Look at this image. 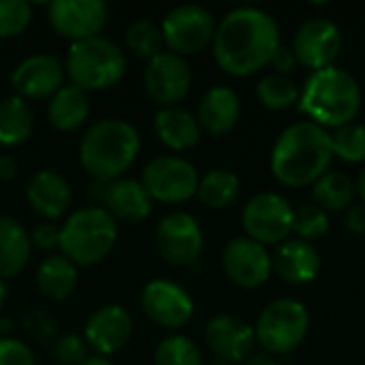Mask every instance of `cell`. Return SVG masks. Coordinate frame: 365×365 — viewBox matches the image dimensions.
Wrapping results in <instances>:
<instances>
[{"mask_svg": "<svg viewBox=\"0 0 365 365\" xmlns=\"http://www.w3.org/2000/svg\"><path fill=\"white\" fill-rule=\"evenodd\" d=\"M216 64L235 77H248L269 64L274 51L282 45L276 19L257 6H237L216 26L214 34Z\"/></svg>", "mask_w": 365, "mask_h": 365, "instance_id": "cell-1", "label": "cell"}, {"mask_svg": "<svg viewBox=\"0 0 365 365\" xmlns=\"http://www.w3.org/2000/svg\"><path fill=\"white\" fill-rule=\"evenodd\" d=\"M334 160L331 135L319 124L304 120L295 122L280 133L272 150V173L289 186L302 188L314 184Z\"/></svg>", "mask_w": 365, "mask_h": 365, "instance_id": "cell-2", "label": "cell"}, {"mask_svg": "<svg viewBox=\"0 0 365 365\" xmlns=\"http://www.w3.org/2000/svg\"><path fill=\"white\" fill-rule=\"evenodd\" d=\"M141 148L139 130L120 118L92 124L79 143V163L94 182L120 180L135 163Z\"/></svg>", "mask_w": 365, "mask_h": 365, "instance_id": "cell-3", "label": "cell"}, {"mask_svg": "<svg viewBox=\"0 0 365 365\" xmlns=\"http://www.w3.org/2000/svg\"><path fill=\"white\" fill-rule=\"evenodd\" d=\"M359 107L361 88L357 79L338 66L314 71L299 92V109L325 130L351 124Z\"/></svg>", "mask_w": 365, "mask_h": 365, "instance_id": "cell-4", "label": "cell"}, {"mask_svg": "<svg viewBox=\"0 0 365 365\" xmlns=\"http://www.w3.org/2000/svg\"><path fill=\"white\" fill-rule=\"evenodd\" d=\"M115 242L118 222L98 205L81 207L60 225V255L75 265L101 263L111 255Z\"/></svg>", "mask_w": 365, "mask_h": 365, "instance_id": "cell-5", "label": "cell"}, {"mask_svg": "<svg viewBox=\"0 0 365 365\" xmlns=\"http://www.w3.org/2000/svg\"><path fill=\"white\" fill-rule=\"evenodd\" d=\"M64 71L73 86L83 92L105 90L115 86L126 71L124 51L105 36H92L86 41L71 43Z\"/></svg>", "mask_w": 365, "mask_h": 365, "instance_id": "cell-6", "label": "cell"}, {"mask_svg": "<svg viewBox=\"0 0 365 365\" xmlns=\"http://www.w3.org/2000/svg\"><path fill=\"white\" fill-rule=\"evenodd\" d=\"M310 327V314L297 299H276L257 319L255 338L267 355H284L295 351Z\"/></svg>", "mask_w": 365, "mask_h": 365, "instance_id": "cell-7", "label": "cell"}, {"mask_svg": "<svg viewBox=\"0 0 365 365\" xmlns=\"http://www.w3.org/2000/svg\"><path fill=\"white\" fill-rule=\"evenodd\" d=\"M216 26L210 9L201 4H180L165 15L160 32L169 51L184 58L203 51L214 41Z\"/></svg>", "mask_w": 365, "mask_h": 365, "instance_id": "cell-8", "label": "cell"}, {"mask_svg": "<svg viewBox=\"0 0 365 365\" xmlns=\"http://www.w3.org/2000/svg\"><path fill=\"white\" fill-rule=\"evenodd\" d=\"M293 205L276 192L255 195L242 212V225L246 237L261 246L287 242L293 233Z\"/></svg>", "mask_w": 365, "mask_h": 365, "instance_id": "cell-9", "label": "cell"}, {"mask_svg": "<svg viewBox=\"0 0 365 365\" xmlns=\"http://www.w3.org/2000/svg\"><path fill=\"white\" fill-rule=\"evenodd\" d=\"M141 184L160 203H184L197 195L199 173L192 163L182 156H158L150 160L141 173Z\"/></svg>", "mask_w": 365, "mask_h": 365, "instance_id": "cell-10", "label": "cell"}, {"mask_svg": "<svg viewBox=\"0 0 365 365\" xmlns=\"http://www.w3.org/2000/svg\"><path fill=\"white\" fill-rule=\"evenodd\" d=\"M154 246L165 263L173 267H190L203 252V231L195 216L171 212L158 222Z\"/></svg>", "mask_w": 365, "mask_h": 365, "instance_id": "cell-11", "label": "cell"}, {"mask_svg": "<svg viewBox=\"0 0 365 365\" xmlns=\"http://www.w3.org/2000/svg\"><path fill=\"white\" fill-rule=\"evenodd\" d=\"M143 86L150 101H154L160 109L175 107L188 96L192 86V73L182 56L163 51L148 60L143 71Z\"/></svg>", "mask_w": 365, "mask_h": 365, "instance_id": "cell-12", "label": "cell"}, {"mask_svg": "<svg viewBox=\"0 0 365 365\" xmlns=\"http://www.w3.org/2000/svg\"><path fill=\"white\" fill-rule=\"evenodd\" d=\"M141 310L152 323L165 329H182L195 314V302L178 282L158 278L143 287Z\"/></svg>", "mask_w": 365, "mask_h": 365, "instance_id": "cell-13", "label": "cell"}, {"mask_svg": "<svg viewBox=\"0 0 365 365\" xmlns=\"http://www.w3.org/2000/svg\"><path fill=\"white\" fill-rule=\"evenodd\" d=\"M109 9L101 0H53L47 4L51 28L71 43L98 36L107 24Z\"/></svg>", "mask_w": 365, "mask_h": 365, "instance_id": "cell-14", "label": "cell"}, {"mask_svg": "<svg viewBox=\"0 0 365 365\" xmlns=\"http://www.w3.org/2000/svg\"><path fill=\"white\" fill-rule=\"evenodd\" d=\"M90 195L98 203V207L107 210L113 216L115 222H143L145 218H150L154 205L143 184L130 178H120L113 182H94Z\"/></svg>", "mask_w": 365, "mask_h": 365, "instance_id": "cell-15", "label": "cell"}, {"mask_svg": "<svg viewBox=\"0 0 365 365\" xmlns=\"http://www.w3.org/2000/svg\"><path fill=\"white\" fill-rule=\"evenodd\" d=\"M227 278L242 289H259L272 276V255L250 237H233L222 250Z\"/></svg>", "mask_w": 365, "mask_h": 365, "instance_id": "cell-16", "label": "cell"}, {"mask_svg": "<svg viewBox=\"0 0 365 365\" xmlns=\"http://www.w3.org/2000/svg\"><path fill=\"white\" fill-rule=\"evenodd\" d=\"M342 34L340 28L325 17H312L304 21L293 38V51L297 62L312 71L334 66V60L340 56Z\"/></svg>", "mask_w": 365, "mask_h": 365, "instance_id": "cell-17", "label": "cell"}, {"mask_svg": "<svg viewBox=\"0 0 365 365\" xmlns=\"http://www.w3.org/2000/svg\"><path fill=\"white\" fill-rule=\"evenodd\" d=\"M64 64L51 53H32L11 73V86L24 101L51 98L64 86Z\"/></svg>", "mask_w": 365, "mask_h": 365, "instance_id": "cell-18", "label": "cell"}, {"mask_svg": "<svg viewBox=\"0 0 365 365\" xmlns=\"http://www.w3.org/2000/svg\"><path fill=\"white\" fill-rule=\"evenodd\" d=\"M133 336V317L120 304H107L94 310L86 323L83 340L98 357H107L126 346Z\"/></svg>", "mask_w": 365, "mask_h": 365, "instance_id": "cell-19", "label": "cell"}, {"mask_svg": "<svg viewBox=\"0 0 365 365\" xmlns=\"http://www.w3.org/2000/svg\"><path fill=\"white\" fill-rule=\"evenodd\" d=\"M205 342L216 357L229 364H244L255 353V327L233 314H218L205 325Z\"/></svg>", "mask_w": 365, "mask_h": 365, "instance_id": "cell-20", "label": "cell"}, {"mask_svg": "<svg viewBox=\"0 0 365 365\" xmlns=\"http://www.w3.org/2000/svg\"><path fill=\"white\" fill-rule=\"evenodd\" d=\"M26 201L34 214L47 222H53L71 210L73 190L62 173L53 169H41L26 186Z\"/></svg>", "mask_w": 365, "mask_h": 365, "instance_id": "cell-21", "label": "cell"}, {"mask_svg": "<svg viewBox=\"0 0 365 365\" xmlns=\"http://www.w3.org/2000/svg\"><path fill=\"white\" fill-rule=\"evenodd\" d=\"M272 269L289 284H308L319 276L321 255L308 242L287 240L272 255Z\"/></svg>", "mask_w": 365, "mask_h": 365, "instance_id": "cell-22", "label": "cell"}, {"mask_svg": "<svg viewBox=\"0 0 365 365\" xmlns=\"http://www.w3.org/2000/svg\"><path fill=\"white\" fill-rule=\"evenodd\" d=\"M240 113H242V105H240V96L235 94V90L227 86H214L201 96L197 120L201 124V130H207L210 135L220 137L235 128Z\"/></svg>", "mask_w": 365, "mask_h": 365, "instance_id": "cell-23", "label": "cell"}, {"mask_svg": "<svg viewBox=\"0 0 365 365\" xmlns=\"http://www.w3.org/2000/svg\"><path fill=\"white\" fill-rule=\"evenodd\" d=\"M156 137L173 152H184L201 141V124L197 115L180 105L163 107L154 115Z\"/></svg>", "mask_w": 365, "mask_h": 365, "instance_id": "cell-24", "label": "cell"}, {"mask_svg": "<svg viewBox=\"0 0 365 365\" xmlns=\"http://www.w3.org/2000/svg\"><path fill=\"white\" fill-rule=\"evenodd\" d=\"M32 255L30 233L11 216H0V280L19 276Z\"/></svg>", "mask_w": 365, "mask_h": 365, "instance_id": "cell-25", "label": "cell"}, {"mask_svg": "<svg viewBox=\"0 0 365 365\" xmlns=\"http://www.w3.org/2000/svg\"><path fill=\"white\" fill-rule=\"evenodd\" d=\"M90 115V101L88 92L79 90L77 86L68 83L62 86L47 105V120L56 130L71 133L86 124Z\"/></svg>", "mask_w": 365, "mask_h": 365, "instance_id": "cell-26", "label": "cell"}, {"mask_svg": "<svg viewBox=\"0 0 365 365\" xmlns=\"http://www.w3.org/2000/svg\"><path fill=\"white\" fill-rule=\"evenodd\" d=\"M36 289L51 302H64L77 287V265L64 255H49L36 267Z\"/></svg>", "mask_w": 365, "mask_h": 365, "instance_id": "cell-27", "label": "cell"}, {"mask_svg": "<svg viewBox=\"0 0 365 365\" xmlns=\"http://www.w3.org/2000/svg\"><path fill=\"white\" fill-rule=\"evenodd\" d=\"M314 205L329 212H346L357 197V186L351 175L344 171H325L312 184Z\"/></svg>", "mask_w": 365, "mask_h": 365, "instance_id": "cell-28", "label": "cell"}, {"mask_svg": "<svg viewBox=\"0 0 365 365\" xmlns=\"http://www.w3.org/2000/svg\"><path fill=\"white\" fill-rule=\"evenodd\" d=\"M34 128V113L30 103L13 94L0 101V145H21Z\"/></svg>", "mask_w": 365, "mask_h": 365, "instance_id": "cell-29", "label": "cell"}, {"mask_svg": "<svg viewBox=\"0 0 365 365\" xmlns=\"http://www.w3.org/2000/svg\"><path fill=\"white\" fill-rule=\"evenodd\" d=\"M240 188V178L231 169H212L203 178H199L197 197L203 205L212 210H225L237 199Z\"/></svg>", "mask_w": 365, "mask_h": 365, "instance_id": "cell-30", "label": "cell"}, {"mask_svg": "<svg viewBox=\"0 0 365 365\" xmlns=\"http://www.w3.org/2000/svg\"><path fill=\"white\" fill-rule=\"evenodd\" d=\"M257 96H259V103L265 109L282 111V109H289L295 103H299V88L289 75L272 73V75H265L259 81Z\"/></svg>", "mask_w": 365, "mask_h": 365, "instance_id": "cell-31", "label": "cell"}, {"mask_svg": "<svg viewBox=\"0 0 365 365\" xmlns=\"http://www.w3.org/2000/svg\"><path fill=\"white\" fill-rule=\"evenodd\" d=\"M126 47L143 60H152L154 56L163 53L165 38L160 32V26H156L150 19H137L126 30Z\"/></svg>", "mask_w": 365, "mask_h": 365, "instance_id": "cell-32", "label": "cell"}, {"mask_svg": "<svg viewBox=\"0 0 365 365\" xmlns=\"http://www.w3.org/2000/svg\"><path fill=\"white\" fill-rule=\"evenodd\" d=\"M154 365H203V357L190 338L169 336L156 346Z\"/></svg>", "mask_w": 365, "mask_h": 365, "instance_id": "cell-33", "label": "cell"}, {"mask_svg": "<svg viewBox=\"0 0 365 365\" xmlns=\"http://www.w3.org/2000/svg\"><path fill=\"white\" fill-rule=\"evenodd\" d=\"M331 135V150L344 163H364L365 160V124L351 122L336 128Z\"/></svg>", "mask_w": 365, "mask_h": 365, "instance_id": "cell-34", "label": "cell"}, {"mask_svg": "<svg viewBox=\"0 0 365 365\" xmlns=\"http://www.w3.org/2000/svg\"><path fill=\"white\" fill-rule=\"evenodd\" d=\"M329 231V214L319 205H302L293 214V233L297 240L312 244L314 240L323 237Z\"/></svg>", "mask_w": 365, "mask_h": 365, "instance_id": "cell-35", "label": "cell"}, {"mask_svg": "<svg viewBox=\"0 0 365 365\" xmlns=\"http://www.w3.org/2000/svg\"><path fill=\"white\" fill-rule=\"evenodd\" d=\"M32 21V6L26 0H0V38L26 32Z\"/></svg>", "mask_w": 365, "mask_h": 365, "instance_id": "cell-36", "label": "cell"}, {"mask_svg": "<svg viewBox=\"0 0 365 365\" xmlns=\"http://www.w3.org/2000/svg\"><path fill=\"white\" fill-rule=\"evenodd\" d=\"M53 355L60 365H81L86 359H90V346L86 344L83 336L66 334L56 340Z\"/></svg>", "mask_w": 365, "mask_h": 365, "instance_id": "cell-37", "label": "cell"}, {"mask_svg": "<svg viewBox=\"0 0 365 365\" xmlns=\"http://www.w3.org/2000/svg\"><path fill=\"white\" fill-rule=\"evenodd\" d=\"M0 365H34L28 344L15 338H0Z\"/></svg>", "mask_w": 365, "mask_h": 365, "instance_id": "cell-38", "label": "cell"}, {"mask_svg": "<svg viewBox=\"0 0 365 365\" xmlns=\"http://www.w3.org/2000/svg\"><path fill=\"white\" fill-rule=\"evenodd\" d=\"M24 325H26V329H28L38 342H49V340H53L56 329H58L56 319L49 317L47 312H28L26 319H24Z\"/></svg>", "mask_w": 365, "mask_h": 365, "instance_id": "cell-39", "label": "cell"}, {"mask_svg": "<svg viewBox=\"0 0 365 365\" xmlns=\"http://www.w3.org/2000/svg\"><path fill=\"white\" fill-rule=\"evenodd\" d=\"M30 242L32 246H36L38 250H53L60 248V227L56 222H38L32 231H30Z\"/></svg>", "mask_w": 365, "mask_h": 365, "instance_id": "cell-40", "label": "cell"}, {"mask_svg": "<svg viewBox=\"0 0 365 365\" xmlns=\"http://www.w3.org/2000/svg\"><path fill=\"white\" fill-rule=\"evenodd\" d=\"M269 64L276 68V73H278V75H289V73L295 68V64H297V58H295L293 47H284V45H280V47L274 51V56H272Z\"/></svg>", "mask_w": 365, "mask_h": 365, "instance_id": "cell-41", "label": "cell"}, {"mask_svg": "<svg viewBox=\"0 0 365 365\" xmlns=\"http://www.w3.org/2000/svg\"><path fill=\"white\" fill-rule=\"evenodd\" d=\"M346 229L355 235H365V203H353L346 210Z\"/></svg>", "mask_w": 365, "mask_h": 365, "instance_id": "cell-42", "label": "cell"}, {"mask_svg": "<svg viewBox=\"0 0 365 365\" xmlns=\"http://www.w3.org/2000/svg\"><path fill=\"white\" fill-rule=\"evenodd\" d=\"M17 175V160L9 154H0V180L9 182Z\"/></svg>", "mask_w": 365, "mask_h": 365, "instance_id": "cell-43", "label": "cell"}, {"mask_svg": "<svg viewBox=\"0 0 365 365\" xmlns=\"http://www.w3.org/2000/svg\"><path fill=\"white\" fill-rule=\"evenodd\" d=\"M244 365H278V361L272 357V355H267V353H252Z\"/></svg>", "mask_w": 365, "mask_h": 365, "instance_id": "cell-44", "label": "cell"}, {"mask_svg": "<svg viewBox=\"0 0 365 365\" xmlns=\"http://www.w3.org/2000/svg\"><path fill=\"white\" fill-rule=\"evenodd\" d=\"M13 331V321L9 317H0V338H11L9 334Z\"/></svg>", "mask_w": 365, "mask_h": 365, "instance_id": "cell-45", "label": "cell"}, {"mask_svg": "<svg viewBox=\"0 0 365 365\" xmlns=\"http://www.w3.org/2000/svg\"><path fill=\"white\" fill-rule=\"evenodd\" d=\"M355 186H357V195L361 197V203H365V167L361 169V173H359V178H357Z\"/></svg>", "mask_w": 365, "mask_h": 365, "instance_id": "cell-46", "label": "cell"}, {"mask_svg": "<svg viewBox=\"0 0 365 365\" xmlns=\"http://www.w3.org/2000/svg\"><path fill=\"white\" fill-rule=\"evenodd\" d=\"M81 365H113L107 357H98V355H94V357H90V359H86Z\"/></svg>", "mask_w": 365, "mask_h": 365, "instance_id": "cell-47", "label": "cell"}, {"mask_svg": "<svg viewBox=\"0 0 365 365\" xmlns=\"http://www.w3.org/2000/svg\"><path fill=\"white\" fill-rule=\"evenodd\" d=\"M6 284H4V280H0V310H2V306H4V302H6Z\"/></svg>", "mask_w": 365, "mask_h": 365, "instance_id": "cell-48", "label": "cell"}]
</instances>
